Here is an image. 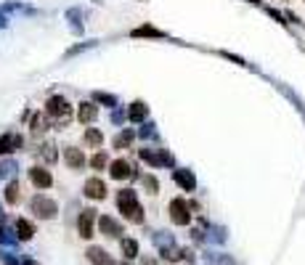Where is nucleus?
Masks as SVG:
<instances>
[{"instance_id":"obj_5","label":"nucleus","mask_w":305,"mask_h":265,"mask_svg":"<svg viewBox=\"0 0 305 265\" xmlns=\"http://www.w3.org/2000/svg\"><path fill=\"white\" fill-rule=\"evenodd\" d=\"M98 217H96V210H83L80 212V217H77V234H80V239H93V223H96Z\"/></svg>"},{"instance_id":"obj_16","label":"nucleus","mask_w":305,"mask_h":265,"mask_svg":"<svg viewBox=\"0 0 305 265\" xmlns=\"http://www.w3.org/2000/svg\"><path fill=\"white\" fill-rule=\"evenodd\" d=\"M127 117H130L133 122H144L146 117H149V106L144 101H135V103H130V111H127Z\"/></svg>"},{"instance_id":"obj_1","label":"nucleus","mask_w":305,"mask_h":265,"mask_svg":"<svg viewBox=\"0 0 305 265\" xmlns=\"http://www.w3.org/2000/svg\"><path fill=\"white\" fill-rule=\"evenodd\" d=\"M117 207L130 223H138V225L144 223V210L138 207V194L133 188H122L117 194Z\"/></svg>"},{"instance_id":"obj_19","label":"nucleus","mask_w":305,"mask_h":265,"mask_svg":"<svg viewBox=\"0 0 305 265\" xmlns=\"http://www.w3.org/2000/svg\"><path fill=\"white\" fill-rule=\"evenodd\" d=\"M6 202H8V204H19V202H21V186H19V180H11L8 186H6Z\"/></svg>"},{"instance_id":"obj_15","label":"nucleus","mask_w":305,"mask_h":265,"mask_svg":"<svg viewBox=\"0 0 305 265\" xmlns=\"http://www.w3.org/2000/svg\"><path fill=\"white\" fill-rule=\"evenodd\" d=\"M96 114H98V106H96V103H90V101H85V103H80V109H77V120L80 122H93V120H96Z\"/></svg>"},{"instance_id":"obj_4","label":"nucleus","mask_w":305,"mask_h":265,"mask_svg":"<svg viewBox=\"0 0 305 265\" xmlns=\"http://www.w3.org/2000/svg\"><path fill=\"white\" fill-rule=\"evenodd\" d=\"M170 220L175 225H189L191 223V207L186 204V199H173L170 202Z\"/></svg>"},{"instance_id":"obj_33","label":"nucleus","mask_w":305,"mask_h":265,"mask_svg":"<svg viewBox=\"0 0 305 265\" xmlns=\"http://www.w3.org/2000/svg\"><path fill=\"white\" fill-rule=\"evenodd\" d=\"M144 265H157L154 260H144Z\"/></svg>"},{"instance_id":"obj_24","label":"nucleus","mask_w":305,"mask_h":265,"mask_svg":"<svg viewBox=\"0 0 305 265\" xmlns=\"http://www.w3.org/2000/svg\"><path fill=\"white\" fill-rule=\"evenodd\" d=\"M107 165H109V162H107V154H104V152L93 154V159H90V167H93V170H104Z\"/></svg>"},{"instance_id":"obj_22","label":"nucleus","mask_w":305,"mask_h":265,"mask_svg":"<svg viewBox=\"0 0 305 265\" xmlns=\"http://www.w3.org/2000/svg\"><path fill=\"white\" fill-rule=\"evenodd\" d=\"M130 143H133V130H122L114 138V148H127Z\"/></svg>"},{"instance_id":"obj_28","label":"nucleus","mask_w":305,"mask_h":265,"mask_svg":"<svg viewBox=\"0 0 305 265\" xmlns=\"http://www.w3.org/2000/svg\"><path fill=\"white\" fill-rule=\"evenodd\" d=\"M154 125H146V128H141V138H157V133L151 130Z\"/></svg>"},{"instance_id":"obj_23","label":"nucleus","mask_w":305,"mask_h":265,"mask_svg":"<svg viewBox=\"0 0 305 265\" xmlns=\"http://www.w3.org/2000/svg\"><path fill=\"white\" fill-rule=\"evenodd\" d=\"M133 37H162V32L154 27H138L133 29Z\"/></svg>"},{"instance_id":"obj_7","label":"nucleus","mask_w":305,"mask_h":265,"mask_svg":"<svg viewBox=\"0 0 305 265\" xmlns=\"http://www.w3.org/2000/svg\"><path fill=\"white\" fill-rule=\"evenodd\" d=\"M98 228H101V234L109 236V239H122V234H125L122 225L117 223L112 215H101V217H98Z\"/></svg>"},{"instance_id":"obj_10","label":"nucleus","mask_w":305,"mask_h":265,"mask_svg":"<svg viewBox=\"0 0 305 265\" xmlns=\"http://www.w3.org/2000/svg\"><path fill=\"white\" fill-rule=\"evenodd\" d=\"M21 146V135L19 133H3L0 135V154H14Z\"/></svg>"},{"instance_id":"obj_25","label":"nucleus","mask_w":305,"mask_h":265,"mask_svg":"<svg viewBox=\"0 0 305 265\" xmlns=\"http://www.w3.org/2000/svg\"><path fill=\"white\" fill-rule=\"evenodd\" d=\"M40 154H43L45 162H56V152H53L51 143H43V146H40Z\"/></svg>"},{"instance_id":"obj_29","label":"nucleus","mask_w":305,"mask_h":265,"mask_svg":"<svg viewBox=\"0 0 305 265\" xmlns=\"http://www.w3.org/2000/svg\"><path fill=\"white\" fill-rule=\"evenodd\" d=\"M11 172H14V165H11V162H3V167H0V175H3V178H8Z\"/></svg>"},{"instance_id":"obj_26","label":"nucleus","mask_w":305,"mask_h":265,"mask_svg":"<svg viewBox=\"0 0 305 265\" xmlns=\"http://www.w3.org/2000/svg\"><path fill=\"white\" fill-rule=\"evenodd\" d=\"M144 186L149 188V194H157L159 191V183H157L154 175H144Z\"/></svg>"},{"instance_id":"obj_6","label":"nucleus","mask_w":305,"mask_h":265,"mask_svg":"<svg viewBox=\"0 0 305 265\" xmlns=\"http://www.w3.org/2000/svg\"><path fill=\"white\" fill-rule=\"evenodd\" d=\"M138 157L144 159V162H149V165H154V167H162V165H173V157L170 154H165V148H141L138 152Z\"/></svg>"},{"instance_id":"obj_20","label":"nucleus","mask_w":305,"mask_h":265,"mask_svg":"<svg viewBox=\"0 0 305 265\" xmlns=\"http://www.w3.org/2000/svg\"><path fill=\"white\" fill-rule=\"evenodd\" d=\"M122 255H125L127 260L138 257V241H135V239H122Z\"/></svg>"},{"instance_id":"obj_12","label":"nucleus","mask_w":305,"mask_h":265,"mask_svg":"<svg viewBox=\"0 0 305 265\" xmlns=\"http://www.w3.org/2000/svg\"><path fill=\"white\" fill-rule=\"evenodd\" d=\"M64 162L72 167V170H80L85 165V154L80 152V148H75V146H66L64 148Z\"/></svg>"},{"instance_id":"obj_13","label":"nucleus","mask_w":305,"mask_h":265,"mask_svg":"<svg viewBox=\"0 0 305 265\" xmlns=\"http://www.w3.org/2000/svg\"><path fill=\"white\" fill-rule=\"evenodd\" d=\"M88 260H90L93 265H117V262L112 260L109 252L101 249V247H90V249H88Z\"/></svg>"},{"instance_id":"obj_17","label":"nucleus","mask_w":305,"mask_h":265,"mask_svg":"<svg viewBox=\"0 0 305 265\" xmlns=\"http://www.w3.org/2000/svg\"><path fill=\"white\" fill-rule=\"evenodd\" d=\"M16 234H19L21 241H29L35 236V228H32V223L27 220V217H19L16 220Z\"/></svg>"},{"instance_id":"obj_21","label":"nucleus","mask_w":305,"mask_h":265,"mask_svg":"<svg viewBox=\"0 0 305 265\" xmlns=\"http://www.w3.org/2000/svg\"><path fill=\"white\" fill-rule=\"evenodd\" d=\"M85 143H88V146H101V143H104V135H101V130H96V128H88V130H85Z\"/></svg>"},{"instance_id":"obj_35","label":"nucleus","mask_w":305,"mask_h":265,"mask_svg":"<svg viewBox=\"0 0 305 265\" xmlns=\"http://www.w3.org/2000/svg\"><path fill=\"white\" fill-rule=\"evenodd\" d=\"M0 241H6V236H3V228H0Z\"/></svg>"},{"instance_id":"obj_11","label":"nucleus","mask_w":305,"mask_h":265,"mask_svg":"<svg viewBox=\"0 0 305 265\" xmlns=\"http://www.w3.org/2000/svg\"><path fill=\"white\" fill-rule=\"evenodd\" d=\"M29 180L35 183L38 188H48L51 183H53V178H51V172L45 170V167H32L29 170Z\"/></svg>"},{"instance_id":"obj_14","label":"nucleus","mask_w":305,"mask_h":265,"mask_svg":"<svg viewBox=\"0 0 305 265\" xmlns=\"http://www.w3.org/2000/svg\"><path fill=\"white\" fill-rule=\"evenodd\" d=\"M173 178H175V183H178L183 191H194V188H196V178L191 175L189 170H175Z\"/></svg>"},{"instance_id":"obj_36","label":"nucleus","mask_w":305,"mask_h":265,"mask_svg":"<svg viewBox=\"0 0 305 265\" xmlns=\"http://www.w3.org/2000/svg\"><path fill=\"white\" fill-rule=\"evenodd\" d=\"M250 3H260V0H250Z\"/></svg>"},{"instance_id":"obj_2","label":"nucleus","mask_w":305,"mask_h":265,"mask_svg":"<svg viewBox=\"0 0 305 265\" xmlns=\"http://www.w3.org/2000/svg\"><path fill=\"white\" fill-rule=\"evenodd\" d=\"M45 114H48V120L53 125H66L72 120V106H69V101L64 96H51L48 103H45Z\"/></svg>"},{"instance_id":"obj_30","label":"nucleus","mask_w":305,"mask_h":265,"mask_svg":"<svg viewBox=\"0 0 305 265\" xmlns=\"http://www.w3.org/2000/svg\"><path fill=\"white\" fill-rule=\"evenodd\" d=\"M210 262H213V265H233L231 257H210Z\"/></svg>"},{"instance_id":"obj_18","label":"nucleus","mask_w":305,"mask_h":265,"mask_svg":"<svg viewBox=\"0 0 305 265\" xmlns=\"http://www.w3.org/2000/svg\"><path fill=\"white\" fill-rule=\"evenodd\" d=\"M29 130L35 135H43L45 130H48V114H35L32 122H29Z\"/></svg>"},{"instance_id":"obj_3","label":"nucleus","mask_w":305,"mask_h":265,"mask_svg":"<svg viewBox=\"0 0 305 265\" xmlns=\"http://www.w3.org/2000/svg\"><path fill=\"white\" fill-rule=\"evenodd\" d=\"M29 210L40 217V220H51V217H56L58 212V204L53 199H48L45 194H35L32 202H29Z\"/></svg>"},{"instance_id":"obj_32","label":"nucleus","mask_w":305,"mask_h":265,"mask_svg":"<svg viewBox=\"0 0 305 265\" xmlns=\"http://www.w3.org/2000/svg\"><path fill=\"white\" fill-rule=\"evenodd\" d=\"M112 120H114V122H122V120H125V114H120V111H114V114H112Z\"/></svg>"},{"instance_id":"obj_31","label":"nucleus","mask_w":305,"mask_h":265,"mask_svg":"<svg viewBox=\"0 0 305 265\" xmlns=\"http://www.w3.org/2000/svg\"><path fill=\"white\" fill-rule=\"evenodd\" d=\"M0 257H3V262H6V265H19L16 260H11V255H0Z\"/></svg>"},{"instance_id":"obj_34","label":"nucleus","mask_w":305,"mask_h":265,"mask_svg":"<svg viewBox=\"0 0 305 265\" xmlns=\"http://www.w3.org/2000/svg\"><path fill=\"white\" fill-rule=\"evenodd\" d=\"M0 27H6V19L3 16H0Z\"/></svg>"},{"instance_id":"obj_9","label":"nucleus","mask_w":305,"mask_h":265,"mask_svg":"<svg viewBox=\"0 0 305 265\" xmlns=\"http://www.w3.org/2000/svg\"><path fill=\"white\" fill-rule=\"evenodd\" d=\"M85 197L88 199H104V197H107V183H104L101 178L85 180Z\"/></svg>"},{"instance_id":"obj_8","label":"nucleus","mask_w":305,"mask_h":265,"mask_svg":"<svg viewBox=\"0 0 305 265\" xmlns=\"http://www.w3.org/2000/svg\"><path fill=\"white\" fill-rule=\"evenodd\" d=\"M109 175L114 180H125V178H133L135 172H133L130 162H125V159H114V162L109 165Z\"/></svg>"},{"instance_id":"obj_27","label":"nucleus","mask_w":305,"mask_h":265,"mask_svg":"<svg viewBox=\"0 0 305 265\" xmlns=\"http://www.w3.org/2000/svg\"><path fill=\"white\" fill-rule=\"evenodd\" d=\"M93 98H96L98 103H107V106H114V103H117V98H114V96H107V93H101V90H98V93L93 96Z\"/></svg>"}]
</instances>
